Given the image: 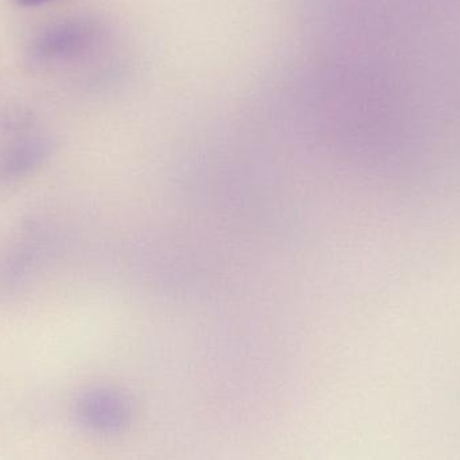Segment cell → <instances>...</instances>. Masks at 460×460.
<instances>
[{
    "label": "cell",
    "mask_w": 460,
    "mask_h": 460,
    "mask_svg": "<svg viewBox=\"0 0 460 460\" xmlns=\"http://www.w3.org/2000/svg\"><path fill=\"white\" fill-rule=\"evenodd\" d=\"M120 404L111 396H91L81 405L83 418L94 426L110 427L120 419Z\"/></svg>",
    "instance_id": "1"
},
{
    "label": "cell",
    "mask_w": 460,
    "mask_h": 460,
    "mask_svg": "<svg viewBox=\"0 0 460 460\" xmlns=\"http://www.w3.org/2000/svg\"><path fill=\"white\" fill-rule=\"evenodd\" d=\"M50 2V0H18L19 4L32 7V5L42 4V3Z\"/></svg>",
    "instance_id": "2"
}]
</instances>
